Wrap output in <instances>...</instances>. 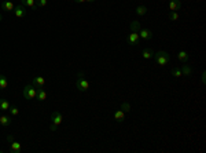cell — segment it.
<instances>
[{"label": "cell", "instance_id": "obj_9", "mask_svg": "<svg viewBox=\"0 0 206 153\" xmlns=\"http://www.w3.org/2000/svg\"><path fill=\"white\" fill-rule=\"evenodd\" d=\"M10 152L11 153H21L22 152V145L16 141H13L10 144Z\"/></svg>", "mask_w": 206, "mask_h": 153}, {"label": "cell", "instance_id": "obj_13", "mask_svg": "<svg viewBox=\"0 0 206 153\" xmlns=\"http://www.w3.org/2000/svg\"><path fill=\"white\" fill-rule=\"evenodd\" d=\"M21 4L25 7H29V9L36 10L37 6H36V0H21Z\"/></svg>", "mask_w": 206, "mask_h": 153}, {"label": "cell", "instance_id": "obj_7", "mask_svg": "<svg viewBox=\"0 0 206 153\" xmlns=\"http://www.w3.org/2000/svg\"><path fill=\"white\" fill-rule=\"evenodd\" d=\"M139 37L143 40H151L153 39V32L150 31V29H140L139 32Z\"/></svg>", "mask_w": 206, "mask_h": 153}, {"label": "cell", "instance_id": "obj_6", "mask_svg": "<svg viewBox=\"0 0 206 153\" xmlns=\"http://www.w3.org/2000/svg\"><path fill=\"white\" fill-rule=\"evenodd\" d=\"M14 15H15L16 18H22L26 15V9H25V6H22V4H19V6H15V9H14Z\"/></svg>", "mask_w": 206, "mask_h": 153}, {"label": "cell", "instance_id": "obj_32", "mask_svg": "<svg viewBox=\"0 0 206 153\" xmlns=\"http://www.w3.org/2000/svg\"><path fill=\"white\" fill-rule=\"evenodd\" d=\"M2 20H3V15H2V14H0V22H2Z\"/></svg>", "mask_w": 206, "mask_h": 153}, {"label": "cell", "instance_id": "obj_15", "mask_svg": "<svg viewBox=\"0 0 206 153\" xmlns=\"http://www.w3.org/2000/svg\"><path fill=\"white\" fill-rule=\"evenodd\" d=\"M114 119L117 120L118 123H122L124 120H125V112L124 110H115V113H114Z\"/></svg>", "mask_w": 206, "mask_h": 153}, {"label": "cell", "instance_id": "obj_24", "mask_svg": "<svg viewBox=\"0 0 206 153\" xmlns=\"http://www.w3.org/2000/svg\"><path fill=\"white\" fill-rule=\"evenodd\" d=\"M172 76L173 77H183V73H181L180 68H173L172 69Z\"/></svg>", "mask_w": 206, "mask_h": 153}, {"label": "cell", "instance_id": "obj_31", "mask_svg": "<svg viewBox=\"0 0 206 153\" xmlns=\"http://www.w3.org/2000/svg\"><path fill=\"white\" fill-rule=\"evenodd\" d=\"M85 2H88V3H95L96 0H85Z\"/></svg>", "mask_w": 206, "mask_h": 153}, {"label": "cell", "instance_id": "obj_20", "mask_svg": "<svg viewBox=\"0 0 206 153\" xmlns=\"http://www.w3.org/2000/svg\"><path fill=\"white\" fill-rule=\"evenodd\" d=\"M142 55H143V58L144 59H151L154 57V51L151 50V48H144Z\"/></svg>", "mask_w": 206, "mask_h": 153}, {"label": "cell", "instance_id": "obj_4", "mask_svg": "<svg viewBox=\"0 0 206 153\" xmlns=\"http://www.w3.org/2000/svg\"><path fill=\"white\" fill-rule=\"evenodd\" d=\"M126 42H128V44L131 46H137L140 42V37H139V33H136V32H131L128 36V39H126Z\"/></svg>", "mask_w": 206, "mask_h": 153}, {"label": "cell", "instance_id": "obj_19", "mask_svg": "<svg viewBox=\"0 0 206 153\" xmlns=\"http://www.w3.org/2000/svg\"><path fill=\"white\" fill-rule=\"evenodd\" d=\"M11 106V103L8 102L7 99H4V98H0V110H8Z\"/></svg>", "mask_w": 206, "mask_h": 153}, {"label": "cell", "instance_id": "obj_27", "mask_svg": "<svg viewBox=\"0 0 206 153\" xmlns=\"http://www.w3.org/2000/svg\"><path fill=\"white\" fill-rule=\"evenodd\" d=\"M48 4V0H36V6L37 7H45Z\"/></svg>", "mask_w": 206, "mask_h": 153}, {"label": "cell", "instance_id": "obj_28", "mask_svg": "<svg viewBox=\"0 0 206 153\" xmlns=\"http://www.w3.org/2000/svg\"><path fill=\"white\" fill-rule=\"evenodd\" d=\"M56 128H58V125H55L54 123H52V124L49 125V130H51V131H56Z\"/></svg>", "mask_w": 206, "mask_h": 153}, {"label": "cell", "instance_id": "obj_17", "mask_svg": "<svg viewBox=\"0 0 206 153\" xmlns=\"http://www.w3.org/2000/svg\"><path fill=\"white\" fill-rule=\"evenodd\" d=\"M129 28H131V32H136V33H137V32L142 29V26H140V22H139V21L135 20V21H132V22L129 24Z\"/></svg>", "mask_w": 206, "mask_h": 153}, {"label": "cell", "instance_id": "obj_23", "mask_svg": "<svg viewBox=\"0 0 206 153\" xmlns=\"http://www.w3.org/2000/svg\"><path fill=\"white\" fill-rule=\"evenodd\" d=\"M147 13V7L146 6H137L136 7V14L137 15H144Z\"/></svg>", "mask_w": 206, "mask_h": 153}, {"label": "cell", "instance_id": "obj_33", "mask_svg": "<svg viewBox=\"0 0 206 153\" xmlns=\"http://www.w3.org/2000/svg\"><path fill=\"white\" fill-rule=\"evenodd\" d=\"M197 2H202V0H197Z\"/></svg>", "mask_w": 206, "mask_h": 153}, {"label": "cell", "instance_id": "obj_25", "mask_svg": "<svg viewBox=\"0 0 206 153\" xmlns=\"http://www.w3.org/2000/svg\"><path fill=\"white\" fill-rule=\"evenodd\" d=\"M121 110H124L125 113H128V112L132 110V108H131V105H129L128 102H122L121 103Z\"/></svg>", "mask_w": 206, "mask_h": 153}, {"label": "cell", "instance_id": "obj_1", "mask_svg": "<svg viewBox=\"0 0 206 153\" xmlns=\"http://www.w3.org/2000/svg\"><path fill=\"white\" fill-rule=\"evenodd\" d=\"M154 61H155V64L158 65V66H165V65L168 64V62L170 61V55L169 53H166V51H157V53H154Z\"/></svg>", "mask_w": 206, "mask_h": 153}, {"label": "cell", "instance_id": "obj_5", "mask_svg": "<svg viewBox=\"0 0 206 153\" xmlns=\"http://www.w3.org/2000/svg\"><path fill=\"white\" fill-rule=\"evenodd\" d=\"M51 121L54 123L55 125H59L60 123L63 121V116H62V113H60L59 110L52 112V113H51Z\"/></svg>", "mask_w": 206, "mask_h": 153}, {"label": "cell", "instance_id": "obj_11", "mask_svg": "<svg viewBox=\"0 0 206 153\" xmlns=\"http://www.w3.org/2000/svg\"><path fill=\"white\" fill-rule=\"evenodd\" d=\"M0 125H3V127H10L11 117L7 116V114H0Z\"/></svg>", "mask_w": 206, "mask_h": 153}, {"label": "cell", "instance_id": "obj_2", "mask_svg": "<svg viewBox=\"0 0 206 153\" xmlns=\"http://www.w3.org/2000/svg\"><path fill=\"white\" fill-rule=\"evenodd\" d=\"M22 95H23L25 99H34L36 95H37V88H36L33 84H27V86H25V88L22 90Z\"/></svg>", "mask_w": 206, "mask_h": 153}, {"label": "cell", "instance_id": "obj_16", "mask_svg": "<svg viewBox=\"0 0 206 153\" xmlns=\"http://www.w3.org/2000/svg\"><path fill=\"white\" fill-rule=\"evenodd\" d=\"M36 98H37V101H41V102L47 99V92L43 90V87L37 88V95H36Z\"/></svg>", "mask_w": 206, "mask_h": 153}, {"label": "cell", "instance_id": "obj_8", "mask_svg": "<svg viewBox=\"0 0 206 153\" xmlns=\"http://www.w3.org/2000/svg\"><path fill=\"white\" fill-rule=\"evenodd\" d=\"M2 9L4 10V11H14L15 6H14V3L11 2V0H3L2 2Z\"/></svg>", "mask_w": 206, "mask_h": 153}, {"label": "cell", "instance_id": "obj_3", "mask_svg": "<svg viewBox=\"0 0 206 153\" xmlns=\"http://www.w3.org/2000/svg\"><path fill=\"white\" fill-rule=\"evenodd\" d=\"M77 88H78V91L84 92L87 91L88 88H89V83H88V80H85L84 79V73L82 72H78L77 73V83H76Z\"/></svg>", "mask_w": 206, "mask_h": 153}, {"label": "cell", "instance_id": "obj_29", "mask_svg": "<svg viewBox=\"0 0 206 153\" xmlns=\"http://www.w3.org/2000/svg\"><path fill=\"white\" fill-rule=\"evenodd\" d=\"M7 141H8V144H11V142L15 141V139H14V136H13V135H7Z\"/></svg>", "mask_w": 206, "mask_h": 153}, {"label": "cell", "instance_id": "obj_30", "mask_svg": "<svg viewBox=\"0 0 206 153\" xmlns=\"http://www.w3.org/2000/svg\"><path fill=\"white\" fill-rule=\"evenodd\" d=\"M74 2H76V3H84L85 0H74Z\"/></svg>", "mask_w": 206, "mask_h": 153}, {"label": "cell", "instance_id": "obj_14", "mask_svg": "<svg viewBox=\"0 0 206 153\" xmlns=\"http://www.w3.org/2000/svg\"><path fill=\"white\" fill-rule=\"evenodd\" d=\"M180 70H181V73H183V76H191V73H192V69H191V66H190L188 64H183V66L180 68Z\"/></svg>", "mask_w": 206, "mask_h": 153}, {"label": "cell", "instance_id": "obj_22", "mask_svg": "<svg viewBox=\"0 0 206 153\" xmlns=\"http://www.w3.org/2000/svg\"><path fill=\"white\" fill-rule=\"evenodd\" d=\"M168 18H169V21H173V22H176V21L179 20V13H177V11H170L169 14H168Z\"/></svg>", "mask_w": 206, "mask_h": 153}, {"label": "cell", "instance_id": "obj_18", "mask_svg": "<svg viewBox=\"0 0 206 153\" xmlns=\"http://www.w3.org/2000/svg\"><path fill=\"white\" fill-rule=\"evenodd\" d=\"M177 58L180 59L183 64H186V62H188V59H190V55H188V53L187 51H184V50H181L180 53H179V55H177Z\"/></svg>", "mask_w": 206, "mask_h": 153}, {"label": "cell", "instance_id": "obj_21", "mask_svg": "<svg viewBox=\"0 0 206 153\" xmlns=\"http://www.w3.org/2000/svg\"><path fill=\"white\" fill-rule=\"evenodd\" d=\"M8 87V80L4 75H0V90H5Z\"/></svg>", "mask_w": 206, "mask_h": 153}, {"label": "cell", "instance_id": "obj_26", "mask_svg": "<svg viewBox=\"0 0 206 153\" xmlns=\"http://www.w3.org/2000/svg\"><path fill=\"white\" fill-rule=\"evenodd\" d=\"M8 112H10V113H11V116H18V113H19L18 108H16V106H14V105H11V106H10V109H8Z\"/></svg>", "mask_w": 206, "mask_h": 153}, {"label": "cell", "instance_id": "obj_10", "mask_svg": "<svg viewBox=\"0 0 206 153\" xmlns=\"http://www.w3.org/2000/svg\"><path fill=\"white\" fill-rule=\"evenodd\" d=\"M181 7V2L180 0H170L169 2V10L170 11H179Z\"/></svg>", "mask_w": 206, "mask_h": 153}, {"label": "cell", "instance_id": "obj_12", "mask_svg": "<svg viewBox=\"0 0 206 153\" xmlns=\"http://www.w3.org/2000/svg\"><path fill=\"white\" fill-rule=\"evenodd\" d=\"M44 84H45V80H44V77H41V76H36V77L33 79V86H34L36 88L44 87Z\"/></svg>", "mask_w": 206, "mask_h": 153}]
</instances>
